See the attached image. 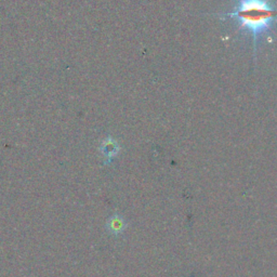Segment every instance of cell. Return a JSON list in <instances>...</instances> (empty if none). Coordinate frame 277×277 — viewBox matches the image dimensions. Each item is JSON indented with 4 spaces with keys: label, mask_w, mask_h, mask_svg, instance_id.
I'll list each match as a JSON object with an SVG mask.
<instances>
[{
    "label": "cell",
    "mask_w": 277,
    "mask_h": 277,
    "mask_svg": "<svg viewBox=\"0 0 277 277\" xmlns=\"http://www.w3.org/2000/svg\"><path fill=\"white\" fill-rule=\"evenodd\" d=\"M123 220L119 214H114V216L108 220V222L106 224V227L108 232L113 233V234H119L120 232L123 231Z\"/></svg>",
    "instance_id": "cell-3"
},
{
    "label": "cell",
    "mask_w": 277,
    "mask_h": 277,
    "mask_svg": "<svg viewBox=\"0 0 277 277\" xmlns=\"http://www.w3.org/2000/svg\"><path fill=\"white\" fill-rule=\"evenodd\" d=\"M101 151L107 159H112L117 153H118V145L116 144V142H114L112 137L108 136L105 141H103Z\"/></svg>",
    "instance_id": "cell-2"
},
{
    "label": "cell",
    "mask_w": 277,
    "mask_h": 277,
    "mask_svg": "<svg viewBox=\"0 0 277 277\" xmlns=\"http://www.w3.org/2000/svg\"><path fill=\"white\" fill-rule=\"evenodd\" d=\"M219 17L234 21L239 31L250 35L255 55L259 40L277 23V7L272 0H235L232 11Z\"/></svg>",
    "instance_id": "cell-1"
}]
</instances>
